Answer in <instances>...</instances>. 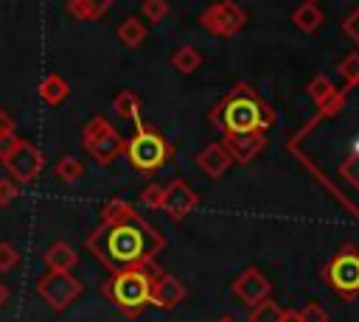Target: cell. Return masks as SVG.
I'll list each match as a JSON object with an SVG mask.
<instances>
[{
    "label": "cell",
    "instance_id": "6da1fadb",
    "mask_svg": "<svg viewBox=\"0 0 359 322\" xmlns=\"http://www.w3.org/2000/svg\"><path fill=\"white\" fill-rule=\"evenodd\" d=\"M294 160L359 218V81L337 90L289 140Z\"/></svg>",
    "mask_w": 359,
    "mask_h": 322
},
{
    "label": "cell",
    "instance_id": "7a4b0ae2",
    "mask_svg": "<svg viewBox=\"0 0 359 322\" xmlns=\"http://www.w3.org/2000/svg\"><path fill=\"white\" fill-rule=\"evenodd\" d=\"M165 246V238L140 216L132 221H115V224H98L90 238L87 249L109 269H129L149 258H154Z\"/></svg>",
    "mask_w": 359,
    "mask_h": 322
},
{
    "label": "cell",
    "instance_id": "3957f363",
    "mask_svg": "<svg viewBox=\"0 0 359 322\" xmlns=\"http://www.w3.org/2000/svg\"><path fill=\"white\" fill-rule=\"evenodd\" d=\"M210 123L222 132V137L269 132V126L275 123V112L258 98L252 87L238 84L216 104V109L210 112Z\"/></svg>",
    "mask_w": 359,
    "mask_h": 322
},
{
    "label": "cell",
    "instance_id": "277c9868",
    "mask_svg": "<svg viewBox=\"0 0 359 322\" xmlns=\"http://www.w3.org/2000/svg\"><path fill=\"white\" fill-rule=\"evenodd\" d=\"M157 272H160V266L154 263V258H149L137 266H129V269H115L109 274V280L101 286V294L115 308H121V314L126 319H135L151 305V280Z\"/></svg>",
    "mask_w": 359,
    "mask_h": 322
},
{
    "label": "cell",
    "instance_id": "5b68a950",
    "mask_svg": "<svg viewBox=\"0 0 359 322\" xmlns=\"http://www.w3.org/2000/svg\"><path fill=\"white\" fill-rule=\"evenodd\" d=\"M0 162H3V168L8 171V176L17 185H28L42 174L45 154L34 143L17 137L14 129H11V132H6L0 137Z\"/></svg>",
    "mask_w": 359,
    "mask_h": 322
},
{
    "label": "cell",
    "instance_id": "8992f818",
    "mask_svg": "<svg viewBox=\"0 0 359 322\" xmlns=\"http://www.w3.org/2000/svg\"><path fill=\"white\" fill-rule=\"evenodd\" d=\"M137 129H135V134L126 140V160L132 162V168H137V171H143V174H154V171H160L168 160H171V154H174V146L171 143H165L163 140V134H157L154 129H146L140 120L135 123Z\"/></svg>",
    "mask_w": 359,
    "mask_h": 322
},
{
    "label": "cell",
    "instance_id": "52a82bcc",
    "mask_svg": "<svg viewBox=\"0 0 359 322\" xmlns=\"http://www.w3.org/2000/svg\"><path fill=\"white\" fill-rule=\"evenodd\" d=\"M81 146H84V151H87L98 165H112V162L121 160L123 151H126L123 134H121L107 118H101V115H95V118H90V120L84 123V129H81Z\"/></svg>",
    "mask_w": 359,
    "mask_h": 322
},
{
    "label": "cell",
    "instance_id": "ba28073f",
    "mask_svg": "<svg viewBox=\"0 0 359 322\" xmlns=\"http://www.w3.org/2000/svg\"><path fill=\"white\" fill-rule=\"evenodd\" d=\"M323 280L334 288V294H339L342 300H353L359 297V249L353 241H345L337 255L325 263L323 269Z\"/></svg>",
    "mask_w": 359,
    "mask_h": 322
},
{
    "label": "cell",
    "instance_id": "9c48e42d",
    "mask_svg": "<svg viewBox=\"0 0 359 322\" xmlns=\"http://www.w3.org/2000/svg\"><path fill=\"white\" fill-rule=\"evenodd\" d=\"M36 294H39L53 311H65V308L81 294V283H79L70 272L48 269V272L36 280Z\"/></svg>",
    "mask_w": 359,
    "mask_h": 322
},
{
    "label": "cell",
    "instance_id": "30bf717a",
    "mask_svg": "<svg viewBox=\"0 0 359 322\" xmlns=\"http://www.w3.org/2000/svg\"><path fill=\"white\" fill-rule=\"evenodd\" d=\"M199 22L213 36H236L247 25V11L233 0H219L202 11Z\"/></svg>",
    "mask_w": 359,
    "mask_h": 322
},
{
    "label": "cell",
    "instance_id": "8fae6325",
    "mask_svg": "<svg viewBox=\"0 0 359 322\" xmlns=\"http://www.w3.org/2000/svg\"><path fill=\"white\" fill-rule=\"evenodd\" d=\"M272 291V283L266 280L264 272H258L255 266H247L236 280H233V294L244 302V305H255L261 300H266Z\"/></svg>",
    "mask_w": 359,
    "mask_h": 322
},
{
    "label": "cell",
    "instance_id": "7c38bea8",
    "mask_svg": "<svg viewBox=\"0 0 359 322\" xmlns=\"http://www.w3.org/2000/svg\"><path fill=\"white\" fill-rule=\"evenodd\" d=\"M196 204H199V196H196V190H194L188 182H182V179L168 182V188H165V193H163V210L168 213V218L180 221V218H185Z\"/></svg>",
    "mask_w": 359,
    "mask_h": 322
},
{
    "label": "cell",
    "instance_id": "4fadbf2b",
    "mask_svg": "<svg viewBox=\"0 0 359 322\" xmlns=\"http://www.w3.org/2000/svg\"><path fill=\"white\" fill-rule=\"evenodd\" d=\"M222 146L227 148L233 162L247 165L250 160H255L264 148H266V132H250V134H230L222 137Z\"/></svg>",
    "mask_w": 359,
    "mask_h": 322
},
{
    "label": "cell",
    "instance_id": "5bb4252c",
    "mask_svg": "<svg viewBox=\"0 0 359 322\" xmlns=\"http://www.w3.org/2000/svg\"><path fill=\"white\" fill-rule=\"evenodd\" d=\"M182 297H185V286L174 274L160 269L154 274V280H151V305L163 308V311H171V308H177L182 302Z\"/></svg>",
    "mask_w": 359,
    "mask_h": 322
},
{
    "label": "cell",
    "instance_id": "9a60e30c",
    "mask_svg": "<svg viewBox=\"0 0 359 322\" xmlns=\"http://www.w3.org/2000/svg\"><path fill=\"white\" fill-rule=\"evenodd\" d=\"M230 154H227V148L222 146V140L219 143H210V146H205L199 154H196V165L202 168V174L205 176H210V179H219V176H224L227 174V168H230Z\"/></svg>",
    "mask_w": 359,
    "mask_h": 322
},
{
    "label": "cell",
    "instance_id": "2e32d148",
    "mask_svg": "<svg viewBox=\"0 0 359 322\" xmlns=\"http://www.w3.org/2000/svg\"><path fill=\"white\" fill-rule=\"evenodd\" d=\"M42 260H45V266H48V269L70 272V269L79 263V255H76V249H73L67 241H53V244L45 249Z\"/></svg>",
    "mask_w": 359,
    "mask_h": 322
},
{
    "label": "cell",
    "instance_id": "e0dca14e",
    "mask_svg": "<svg viewBox=\"0 0 359 322\" xmlns=\"http://www.w3.org/2000/svg\"><path fill=\"white\" fill-rule=\"evenodd\" d=\"M112 8V0H67V14L81 22L101 20Z\"/></svg>",
    "mask_w": 359,
    "mask_h": 322
},
{
    "label": "cell",
    "instance_id": "ac0fdd59",
    "mask_svg": "<svg viewBox=\"0 0 359 322\" xmlns=\"http://www.w3.org/2000/svg\"><path fill=\"white\" fill-rule=\"evenodd\" d=\"M67 95H70V84H67L59 73H50V76H45V78L39 81V98H42L48 106L65 104Z\"/></svg>",
    "mask_w": 359,
    "mask_h": 322
},
{
    "label": "cell",
    "instance_id": "d6986e66",
    "mask_svg": "<svg viewBox=\"0 0 359 322\" xmlns=\"http://www.w3.org/2000/svg\"><path fill=\"white\" fill-rule=\"evenodd\" d=\"M292 22H294V28H297V31H303V34H314V31L323 25V11L317 8V3H314V0H306L303 6H297V8H294Z\"/></svg>",
    "mask_w": 359,
    "mask_h": 322
},
{
    "label": "cell",
    "instance_id": "ffe728a7",
    "mask_svg": "<svg viewBox=\"0 0 359 322\" xmlns=\"http://www.w3.org/2000/svg\"><path fill=\"white\" fill-rule=\"evenodd\" d=\"M132 218H140L137 207H132L129 202H123V199H118V196L107 199V204L101 207V221H104V224H115V221H132Z\"/></svg>",
    "mask_w": 359,
    "mask_h": 322
},
{
    "label": "cell",
    "instance_id": "44dd1931",
    "mask_svg": "<svg viewBox=\"0 0 359 322\" xmlns=\"http://www.w3.org/2000/svg\"><path fill=\"white\" fill-rule=\"evenodd\" d=\"M112 109H115V115H118L121 120H132V123L140 120V98H137L135 92H129V90H123V92L115 95Z\"/></svg>",
    "mask_w": 359,
    "mask_h": 322
},
{
    "label": "cell",
    "instance_id": "7402d4cb",
    "mask_svg": "<svg viewBox=\"0 0 359 322\" xmlns=\"http://www.w3.org/2000/svg\"><path fill=\"white\" fill-rule=\"evenodd\" d=\"M118 39L126 45V48H137L143 39H146V22L140 17H126L121 25H118Z\"/></svg>",
    "mask_w": 359,
    "mask_h": 322
},
{
    "label": "cell",
    "instance_id": "603a6c76",
    "mask_svg": "<svg viewBox=\"0 0 359 322\" xmlns=\"http://www.w3.org/2000/svg\"><path fill=\"white\" fill-rule=\"evenodd\" d=\"M171 64H174L180 73H194V70H199V64H202V53H199L196 48H191V45H182V48L174 50Z\"/></svg>",
    "mask_w": 359,
    "mask_h": 322
},
{
    "label": "cell",
    "instance_id": "cb8c5ba5",
    "mask_svg": "<svg viewBox=\"0 0 359 322\" xmlns=\"http://www.w3.org/2000/svg\"><path fill=\"white\" fill-rule=\"evenodd\" d=\"M280 314H283V308L278 302H272L269 297L250 305V322H280Z\"/></svg>",
    "mask_w": 359,
    "mask_h": 322
},
{
    "label": "cell",
    "instance_id": "d4e9b609",
    "mask_svg": "<svg viewBox=\"0 0 359 322\" xmlns=\"http://www.w3.org/2000/svg\"><path fill=\"white\" fill-rule=\"evenodd\" d=\"M56 176L65 179V182H76L84 176V162L76 160L73 154H65L59 162H56Z\"/></svg>",
    "mask_w": 359,
    "mask_h": 322
},
{
    "label": "cell",
    "instance_id": "484cf974",
    "mask_svg": "<svg viewBox=\"0 0 359 322\" xmlns=\"http://www.w3.org/2000/svg\"><path fill=\"white\" fill-rule=\"evenodd\" d=\"M334 92H337V87L331 84L328 76H314V78L309 81V95H311V101H314L317 106H323Z\"/></svg>",
    "mask_w": 359,
    "mask_h": 322
},
{
    "label": "cell",
    "instance_id": "4316f807",
    "mask_svg": "<svg viewBox=\"0 0 359 322\" xmlns=\"http://www.w3.org/2000/svg\"><path fill=\"white\" fill-rule=\"evenodd\" d=\"M140 14L149 22H163L168 17V0H143L140 3Z\"/></svg>",
    "mask_w": 359,
    "mask_h": 322
},
{
    "label": "cell",
    "instance_id": "83f0119b",
    "mask_svg": "<svg viewBox=\"0 0 359 322\" xmlns=\"http://www.w3.org/2000/svg\"><path fill=\"white\" fill-rule=\"evenodd\" d=\"M163 193H165V188L151 182V185H146L140 190V204L149 207V210H163Z\"/></svg>",
    "mask_w": 359,
    "mask_h": 322
},
{
    "label": "cell",
    "instance_id": "f1b7e54d",
    "mask_svg": "<svg viewBox=\"0 0 359 322\" xmlns=\"http://www.w3.org/2000/svg\"><path fill=\"white\" fill-rule=\"evenodd\" d=\"M339 76L345 84H356L359 81V53H348L339 62Z\"/></svg>",
    "mask_w": 359,
    "mask_h": 322
},
{
    "label": "cell",
    "instance_id": "f546056e",
    "mask_svg": "<svg viewBox=\"0 0 359 322\" xmlns=\"http://www.w3.org/2000/svg\"><path fill=\"white\" fill-rule=\"evenodd\" d=\"M20 263V249L11 241H0V272H11Z\"/></svg>",
    "mask_w": 359,
    "mask_h": 322
},
{
    "label": "cell",
    "instance_id": "4dcf8cb0",
    "mask_svg": "<svg viewBox=\"0 0 359 322\" xmlns=\"http://www.w3.org/2000/svg\"><path fill=\"white\" fill-rule=\"evenodd\" d=\"M17 196H20L17 182H14L11 176H0V207L14 204V202H17Z\"/></svg>",
    "mask_w": 359,
    "mask_h": 322
},
{
    "label": "cell",
    "instance_id": "1f68e13d",
    "mask_svg": "<svg viewBox=\"0 0 359 322\" xmlns=\"http://www.w3.org/2000/svg\"><path fill=\"white\" fill-rule=\"evenodd\" d=\"M300 319H303V322H328V311H325L317 300H311V302H306V305H303Z\"/></svg>",
    "mask_w": 359,
    "mask_h": 322
},
{
    "label": "cell",
    "instance_id": "d6a6232c",
    "mask_svg": "<svg viewBox=\"0 0 359 322\" xmlns=\"http://www.w3.org/2000/svg\"><path fill=\"white\" fill-rule=\"evenodd\" d=\"M342 31H345L348 39H353V42L359 45V8H353V11L342 20Z\"/></svg>",
    "mask_w": 359,
    "mask_h": 322
},
{
    "label": "cell",
    "instance_id": "836d02e7",
    "mask_svg": "<svg viewBox=\"0 0 359 322\" xmlns=\"http://www.w3.org/2000/svg\"><path fill=\"white\" fill-rule=\"evenodd\" d=\"M280 322H303V319H300V311H294V308H283Z\"/></svg>",
    "mask_w": 359,
    "mask_h": 322
},
{
    "label": "cell",
    "instance_id": "e575fe53",
    "mask_svg": "<svg viewBox=\"0 0 359 322\" xmlns=\"http://www.w3.org/2000/svg\"><path fill=\"white\" fill-rule=\"evenodd\" d=\"M11 129H14V126H11V118H8V115L0 109V137H3L6 132H11Z\"/></svg>",
    "mask_w": 359,
    "mask_h": 322
},
{
    "label": "cell",
    "instance_id": "d590c367",
    "mask_svg": "<svg viewBox=\"0 0 359 322\" xmlns=\"http://www.w3.org/2000/svg\"><path fill=\"white\" fill-rule=\"evenodd\" d=\"M6 300H8V288H6V283L0 280V305H3Z\"/></svg>",
    "mask_w": 359,
    "mask_h": 322
},
{
    "label": "cell",
    "instance_id": "8d00e7d4",
    "mask_svg": "<svg viewBox=\"0 0 359 322\" xmlns=\"http://www.w3.org/2000/svg\"><path fill=\"white\" fill-rule=\"evenodd\" d=\"M216 322H236L233 316H222V319H216Z\"/></svg>",
    "mask_w": 359,
    "mask_h": 322
}]
</instances>
